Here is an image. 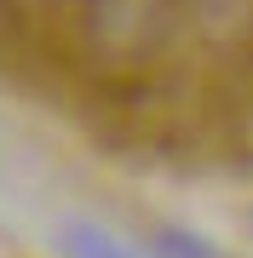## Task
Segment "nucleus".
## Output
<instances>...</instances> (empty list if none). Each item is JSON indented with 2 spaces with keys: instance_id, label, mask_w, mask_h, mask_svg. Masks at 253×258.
<instances>
[{
  "instance_id": "nucleus-1",
  "label": "nucleus",
  "mask_w": 253,
  "mask_h": 258,
  "mask_svg": "<svg viewBox=\"0 0 253 258\" xmlns=\"http://www.w3.org/2000/svg\"><path fill=\"white\" fill-rule=\"evenodd\" d=\"M0 86L144 166L253 161V0H0Z\"/></svg>"
}]
</instances>
